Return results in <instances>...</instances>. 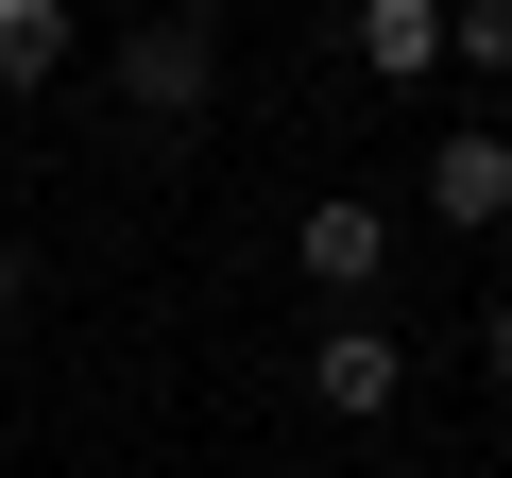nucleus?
Segmentation results:
<instances>
[{"instance_id": "nucleus-1", "label": "nucleus", "mask_w": 512, "mask_h": 478, "mask_svg": "<svg viewBox=\"0 0 512 478\" xmlns=\"http://www.w3.org/2000/svg\"><path fill=\"white\" fill-rule=\"evenodd\" d=\"M205 103H222V18H188V0L137 18V35H120V137H137V154H188Z\"/></svg>"}, {"instance_id": "nucleus-2", "label": "nucleus", "mask_w": 512, "mask_h": 478, "mask_svg": "<svg viewBox=\"0 0 512 478\" xmlns=\"http://www.w3.org/2000/svg\"><path fill=\"white\" fill-rule=\"evenodd\" d=\"M291 274H308V291H325V308L359 325V291L393 274V205H359V188H325V205L291 222Z\"/></svg>"}, {"instance_id": "nucleus-3", "label": "nucleus", "mask_w": 512, "mask_h": 478, "mask_svg": "<svg viewBox=\"0 0 512 478\" xmlns=\"http://www.w3.org/2000/svg\"><path fill=\"white\" fill-rule=\"evenodd\" d=\"M308 410H342V427L410 410V342H393V325H325V342H308Z\"/></svg>"}, {"instance_id": "nucleus-4", "label": "nucleus", "mask_w": 512, "mask_h": 478, "mask_svg": "<svg viewBox=\"0 0 512 478\" xmlns=\"http://www.w3.org/2000/svg\"><path fill=\"white\" fill-rule=\"evenodd\" d=\"M427 222L444 239H495L512 222V137L478 120V137H427Z\"/></svg>"}, {"instance_id": "nucleus-5", "label": "nucleus", "mask_w": 512, "mask_h": 478, "mask_svg": "<svg viewBox=\"0 0 512 478\" xmlns=\"http://www.w3.org/2000/svg\"><path fill=\"white\" fill-rule=\"evenodd\" d=\"M342 52H359L376 86H427V69H444V0H359V18H342Z\"/></svg>"}, {"instance_id": "nucleus-6", "label": "nucleus", "mask_w": 512, "mask_h": 478, "mask_svg": "<svg viewBox=\"0 0 512 478\" xmlns=\"http://www.w3.org/2000/svg\"><path fill=\"white\" fill-rule=\"evenodd\" d=\"M69 52H86V18H69V0H0V103L69 86Z\"/></svg>"}, {"instance_id": "nucleus-7", "label": "nucleus", "mask_w": 512, "mask_h": 478, "mask_svg": "<svg viewBox=\"0 0 512 478\" xmlns=\"http://www.w3.org/2000/svg\"><path fill=\"white\" fill-rule=\"evenodd\" d=\"M444 52H461V69H512V0H461V18H444Z\"/></svg>"}, {"instance_id": "nucleus-8", "label": "nucleus", "mask_w": 512, "mask_h": 478, "mask_svg": "<svg viewBox=\"0 0 512 478\" xmlns=\"http://www.w3.org/2000/svg\"><path fill=\"white\" fill-rule=\"evenodd\" d=\"M18 308H35V257H18V239H0V325H18Z\"/></svg>"}, {"instance_id": "nucleus-9", "label": "nucleus", "mask_w": 512, "mask_h": 478, "mask_svg": "<svg viewBox=\"0 0 512 478\" xmlns=\"http://www.w3.org/2000/svg\"><path fill=\"white\" fill-rule=\"evenodd\" d=\"M478 359H495V376H512V291H495V325H478Z\"/></svg>"}]
</instances>
